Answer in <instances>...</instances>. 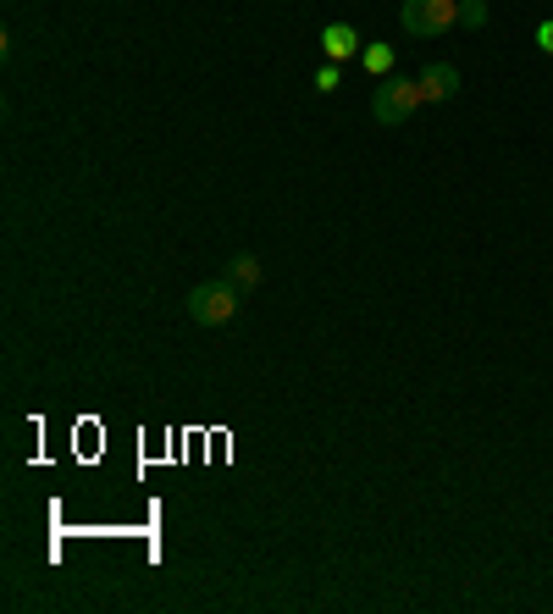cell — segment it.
I'll list each match as a JSON object with an SVG mask.
<instances>
[{
    "instance_id": "52a82bcc",
    "label": "cell",
    "mask_w": 553,
    "mask_h": 614,
    "mask_svg": "<svg viewBox=\"0 0 553 614\" xmlns=\"http://www.w3.org/2000/svg\"><path fill=\"white\" fill-rule=\"evenodd\" d=\"M360 61H366V72H371V78H393V44H366V50H360Z\"/></svg>"
},
{
    "instance_id": "5b68a950",
    "label": "cell",
    "mask_w": 553,
    "mask_h": 614,
    "mask_svg": "<svg viewBox=\"0 0 553 614\" xmlns=\"http://www.w3.org/2000/svg\"><path fill=\"white\" fill-rule=\"evenodd\" d=\"M321 50H327V61H349V55H360V33L349 22H327L321 28Z\"/></svg>"
},
{
    "instance_id": "ba28073f",
    "label": "cell",
    "mask_w": 553,
    "mask_h": 614,
    "mask_svg": "<svg viewBox=\"0 0 553 614\" xmlns=\"http://www.w3.org/2000/svg\"><path fill=\"white\" fill-rule=\"evenodd\" d=\"M488 17H493V11H488V0H460V22H465L471 33H477V28H488Z\"/></svg>"
},
{
    "instance_id": "30bf717a",
    "label": "cell",
    "mask_w": 553,
    "mask_h": 614,
    "mask_svg": "<svg viewBox=\"0 0 553 614\" xmlns=\"http://www.w3.org/2000/svg\"><path fill=\"white\" fill-rule=\"evenodd\" d=\"M537 50L553 55V17H549V22H537Z\"/></svg>"
},
{
    "instance_id": "3957f363",
    "label": "cell",
    "mask_w": 553,
    "mask_h": 614,
    "mask_svg": "<svg viewBox=\"0 0 553 614\" xmlns=\"http://www.w3.org/2000/svg\"><path fill=\"white\" fill-rule=\"evenodd\" d=\"M399 22L410 39H438V33L460 28V0H404Z\"/></svg>"
},
{
    "instance_id": "9c48e42d",
    "label": "cell",
    "mask_w": 553,
    "mask_h": 614,
    "mask_svg": "<svg viewBox=\"0 0 553 614\" xmlns=\"http://www.w3.org/2000/svg\"><path fill=\"white\" fill-rule=\"evenodd\" d=\"M338 89V61H327L321 72H316V94H332Z\"/></svg>"
},
{
    "instance_id": "8992f818",
    "label": "cell",
    "mask_w": 553,
    "mask_h": 614,
    "mask_svg": "<svg viewBox=\"0 0 553 614\" xmlns=\"http://www.w3.org/2000/svg\"><path fill=\"white\" fill-rule=\"evenodd\" d=\"M260 277H266V272H260L255 255H233V260H227V283H233V288H260Z\"/></svg>"
},
{
    "instance_id": "277c9868",
    "label": "cell",
    "mask_w": 553,
    "mask_h": 614,
    "mask_svg": "<svg viewBox=\"0 0 553 614\" xmlns=\"http://www.w3.org/2000/svg\"><path fill=\"white\" fill-rule=\"evenodd\" d=\"M416 83H421V105H449L460 94V66L454 61H432Z\"/></svg>"
},
{
    "instance_id": "6da1fadb",
    "label": "cell",
    "mask_w": 553,
    "mask_h": 614,
    "mask_svg": "<svg viewBox=\"0 0 553 614\" xmlns=\"http://www.w3.org/2000/svg\"><path fill=\"white\" fill-rule=\"evenodd\" d=\"M238 305H244V288H233L227 277L222 283H194L188 299H183V310H188L194 327H227L238 316Z\"/></svg>"
},
{
    "instance_id": "7a4b0ae2",
    "label": "cell",
    "mask_w": 553,
    "mask_h": 614,
    "mask_svg": "<svg viewBox=\"0 0 553 614\" xmlns=\"http://www.w3.org/2000/svg\"><path fill=\"white\" fill-rule=\"evenodd\" d=\"M421 111V83L416 78H382L377 83V94H371V116L382 122V127H404L410 116Z\"/></svg>"
}]
</instances>
